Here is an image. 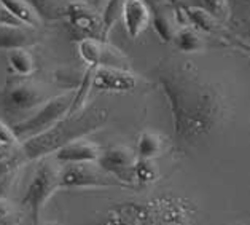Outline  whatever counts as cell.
Returning <instances> with one entry per match:
<instances>
[{
	"label": "cell",
	"mask_w": 250,
	"mask_h": 225,
	"mask_svg": "<svg viewBox=\"0 0 250 225\" xmlns=\"http://www.w3.org/2000/svg\"><path fill=\"white\" fill-rule=\"evenodd\" d=\"M172 42H174V45L177 46V50H180L182 53L191 54V53H198V51L204 50L203 35H201L194 27L188 26V24L177 27Z\"/></svg>",
	"instance_id": "obj_18"
},
{
	"label": "cell",
	"mask_w": 250,
	"mask_h": 225,
	"mask_svg": "<svg viewBox=\"0 0 250 225\" xmlns=\"http://www.w3.org/2000/svg\"><path fill=\"white\" fill-rule=\"evenodd\" d=\"M180 13L185 16V20L188 22V26H191L198 30V32H206V34H212V32H217L220 29V24L212 18L206 10L199 8L198 5H184L180 7Z\"/></svg>",
	"instance_id": "obj_15"
},
{
	"label": "cell",
	"mask_w": 250,
	"mask_h": 225,
	"mask_svg": "<svg viewBox=\"0 0 250 225\" xmlns=\"http://www.w3.org/2000/svg\"><path fill=\"white\" fill-rule=\"evenodd\" d=\"M37 168L29 180L26 192L21 198V204L29 211L34 225L40 224V216L45 206L61 188V165L53 157L40 158Z\"/></svg>",
	"instance_id": "obj_3"
},
{
	"label": "cell",
	"mask_w": 250,
	"mask_h": 225,
	"mask_svg": "<svg viewBox=\"0 0 250 225\" xmlns=\"http://www.w3.org/2000/svg\"><path fill=\"white\" fill-rule=\"evenodd\" d=\"M121 21L131 39H139L151 21V8L145 0H125Z\"/></svg>",
	"instance_id": "obj_13"
},
{
	"label": "cell",
	"mask_w": 250,
	"mask_h": 225,
	"mask_svg": "<svg viewBox=\"0 0 250 225\" xmlns=\"http://www.w3.org/2000/svg\"><path fill=\"white\" fill-rule=\"evenodd\" d=\"M39 42L34 27H27L21 22H8L0 20V51H11L20 48L34 46Z\"/></svg>",
	"instance_id": "obj_12"
},
{
	"label": "cell",
	"mask_w": 250,
	"mask_h": 225,
	"mask_svg": "<svg viewBox=\"0 0 250 225\" xmlns=\"http://www.w3.org/2000/svg\"><path fill=\"white\" fill-rule=\"evenodd\" d=\"M126 187L112 176L104 173L97 163H77V165L61 166V188L77 190V188H110Z\"/></svg>",
	"instance_id": "obj_6"
},
{
	"label": "cell",
	"mask_w": 250,
	"mask_h": 225,
	"mask_svg": "<svg viewBox=\"0 0 250 225\" xmlns=\"http://www.w3.org/2000/svg\"><path fill=\"white\" fill-rule=\"evenodd\" d=\"M26 165L18 147H5L0 145V198H5L7 192L15 185V180L21 168Z\"/></svg>",
	"instance_id": "obj_14"
},
{
	"label": "cell",
	"mask_w": 250,
	"mask_h": 225,
	"mask_svg": "<svg viewBox=\"0 0 250 225\" xmlns=\"http://www.w3.org/2000/svg\"><path fill=\"white\" fill-rule=\"evenodd\" d=\"M101 155V147L93 141L80 137L59 147L53 154V158L61 166L77 165V163H96Z\"/></svg>",
	"instance_id": "obj_11"
},
{
	"label": "cell",
	"mask_w": 250,
	"mask_h": 225,
	"mask_svg": "<svg viewBox=\"0 0 250 225\" xmlns=\"http://www.w3.org/2000/svg\"><path fill=\"white\" fill-rule=\"evenodd\" d=\"M167 141L166 137L158 135L153 131H144L139 135L137 139V149L136 155L137 158H145V160H155L161 157L166 150Z\"/></svg>",
	"instance_id": "obj_16"
},
{
	"label": "cell",
	"mask_w": 250,
	"mask_h": 225,
	"mask_svg": "<svg viewBox=\"0 0 250 225\" xmlns=\"http://www.w3.org/2000/svg\"><path fill=\"white\" fill-rule=\"evenodd\" d=\"M26 2L34 8L42 21H54L64 16V8L59 5V0H26Z\"/></svg>",
	"instance_id": "obj_23"
},
{
	"label": "cell",
	"mask_w": 250,
	"mask_h": 225,
	"mask_svg": "<svg viewBox=\"0 0 250 225\" xmlns=\"http://www.w3.org/2000/svg\"><path fill=\"white\" fill-rule=\"evenodd\" d=\"M74 102L75 90L51 96L50 99L39 106L34 112H30L29 115H26V117L11 126L16 139L21 144L27 141V139H32L42 135V133H45L46 130H50L51 126L56 125L61 118L65 117L72 111Z\"/></svg>",
	"instance_id": "obj_4"
},
{
	"label": "cell",
	"mask_w": 250,
	"mask_h": 225,
	"mask_svg": "<svg viewBox=\"0 0 250 225\" xmlns=\"http://www.w3.org/2000/svg\"><path fill=\"white\" fill-rule=\"evenodd\" d=\"M160 64L158 83L169 106L175 136L194 144L212 135L228 112V102L220 87L207 80L190 64Z\"/></svg>",
	"instance_id": "obj_1"
},
{
	"label": "cell",
	"mask_w": 250,
	"mask_h": 225,
	"mask_svg": "<svg viewBox=\"0 0 250 225\" xmlns=\"http://www.w3.org/2000/svg\"><path fill=\"white\" fill-rule=\"evenodd\" d=\"M108 118L107 111L104 109H78L62 117L54 126L32 139H27L20 144V152L24 161H34L53 155L64 144L75 141L99 130Z\"/></svg>",
	"instance_id": "obj_2"
},
{
	"label": "cell",
	"mask_w": 250,
	"mask_h": 225,
	"mask_svg": "<svg viewBox=\"0 0 250 225\" xmlns=\"http://www.w3.org/2000/svg\"><path fill=\"white\" fill-rule=\"evenodd\" d=\"M199 8L206 10L212 18L220 22L229 18V3L228 0H199Z\"/></svg>",
	"instance_id": "obj_24"
},
{
	"label": "cell",
	"mask_w": 250,
	"mask_h": 225,
	"mask_svg": "<svg viewBox=\"0 0 250 225\" xmlns=\"http://www.w3.org/2000/svg\"><path fill=\"white\" fill-rule=\"evenodd\" d=\"M13 206L10 204L7 198H0V225H10L13 219Z\"/></svg>",
	"instance_id": "obj_26"
},
{
	"label": "cell",
	"mask_w": 250,
	"mask_h": 225,
	"mask_svg": "<svg viewBox=\"0 0 250 225\" xmlns=\"http://www.w3.org/2000/svg\"><path fill=\"white\" fill-rule=\"evenodd\" d=\"M39 225H58V224H54V222H46V224H39Z\"/></svg>",
	"instance_id": "obj_28"
},
{
	"label": "cell",
	"mask_w": 250,
	"mask_h": 225,
	"mask_svg": "<svg viewBox=\"0 0 250 225\" xmlns=\"http://www.w3.org/2000/svg\"><path fill=\"white\" fill-rule=\"evenodd\" d=\"M123 3H125V0H105V2H104L102 11L99 13L101 26H102V32H101V40L102 42H108L110 30L113 29L115 24L121 20V13H123Z\"/></svg>",
	"instance_id": "obj_19"
},
{
	"label": "cell",
	"mask_w": 250,
	"mask_h": 225,
	"mask_svg": "<svg viewBox=\"0 0 250 225\" xmlns=\"http://www.w3.org/2000/svg\"><path fill=\"white\" fill-rule=\"evenodd\" d=\"M64 16L67 18L69 24L83 32L86 37H94L101 40V16L89 5L83 2H69L64 7Z\"/></svg>",
	"instance_id": "obj_10"
},
{
	"label": "cell",
	"mask_w": 250,
	"mask_h": 225,
	"mask_svg": "<svg viewBox=\"0 0 250 225\" xmlns=\"http://www.w3.org/2000/svg\"><path fill=\"white\" fill-rule=\"evenodd\" d=\"M160 179V168L155 160H145V158H137L134 165V180L140 184H153Z\"/></svg>",
	"instance_id": "obj_22"
},
{
	"label": "cell",
	"mask_w": 250,
	"mask_h": 225,
	"mask_svg": "<svg viewBox=\"0 0 250 225\" xmlns=\"http://www.w3.org/2000/svg\"><path fill=\"white\" fill-rule=\"evenodd\" d=\"M8 63L11 70L21 78H27L35 72V59L34 54L27 48H20V50L8 51Z\"/></svg>",
	"instance_id": "obj_20"
},
{
	"label": "cell",
	"mask_w": 250,
	"mask_h": 225,
	"mask_svg": "<svg viewBox=\"0 0 250 225\" xmlns=\"http://www.w3.org/2000/svg\"><path fill=\"white\" fill-rule=\"evenodd\" d=\"M104 2H105V0H94V3L97 5V7H99V5H104Z\"/></svg>",
	"instance_id": "obj_27"
},
{
	"label": "cell",
	"mask_w": 250,
	"mask_h": 225,
	"mask_svg": "<svg viewBox=\"0 0 250 225\" xmlns=\"http://www.w3.org/2000/svg\"><path fill=\"white\" fill-rule=\"evenodd\" d=\"M0 145H5V147H18L20 145V141L16 139L11 126L3 123L2 120H0Z\"/></svg>",
	"instance_id": "obj_25"
},
{
	"label": "cell",
	"mask_w": 250,
	"mask_h": 225,
	"mask_svg": "<svg viewBox=\"0 0 250 225\" xmlns=\"http://www.w3.org/2000/svg\"><path fill=\"white\" fill-rule=\"evenodd\" d=\"M0 7L10 16H13L15 21L21 22L27 27H37L42 24L39 15L35 13L34 8L26 0H0Z\"/></svg>",
	"instance_id": "obj_17"
},
{
	"label": "cell",
	"mask_w": 250,
	"mask_h": 225,
	"mask_svg": "<svg viewBox=\"0 0 250 225\" xmlns=\"http://www.w3.org/2000/svg\"><path fill=\"white\" fill-rule=\"evenodd\" d=\"M89 70V88L102 93H131L139 85L137 75L127 69L94 68Z\"/></svg>",
	"instance_id": "obj_9"
},
{
	"label": "cell",
	"mask_w": 250,
	"mask_h": 225,
	"mask_svg": "<svg viewBox=\"0 0 250 225\" xmlns=\"http://www.w3.org/2000/svg\"><path fill=\"white\" fill-rule=\"evenodd\" d=\"M137 155L131 149L123 145H115L105 150H101V155L97 158V166L104 173L112 176L123 185H131L134 182V165H136Z\"/></svg>",
	"instance_id": "obj_8"
},
{
	"label": "cell",
	"mask_w": 250,
	"mask_h": 225,
	"mask_svg": "<svg viewBox=\"0 0 250 225\" xmlns=\"http://www.w3.org/2000/svg\"><path fill=\"white\" fill-rule=\"evenodd\" d=\"M167 2H170V3H177L179 0H167Z\"/></svg>",
	"instance_id": "obj_29"
},
{
	"label": "cell",
	"mask_w": 250,
	"mask_h": 225,
	"mask_svg": "<svg viewBox=\"0 0 250 225\" xmlns=\"http://www.w3.org/2000/svg\"><path fill=\"white\" fill-rule=\"evenodd\" d=\"M150 24L153 26L156 35L160 37L163 44H170L175 35V20L170 15H167L164 10H151V21Z\"/></svg>",
	"instance_id": "obj_21"
},
{
	"label": "cell",
	"mask_w": 250,
	"mask_h": 225,
	"mask_svg": "<svg viewBox=\"0 0 250 225\" xmlns=\"http://www.w3.org/2000/svg\"><path fill=\"white\" fill-rule=\"evenodd\" d=\"M77 51L88 69H94V68L127 69L126 56L118 48L108 44V42H102L94 37H83L78 40Z\"/></svg>",
	"instance_id": "obj_7"
},
{
	"label": "cell",
	"mask_w": 250,
	"mask_h": 225,
	"mask_svg": "<svg viewBox=\"0 0 250 225\" xmlns=\"http://www.w3.org/2000/svg\"><path fill=\"white\" fill-rule=\"evenodd\" d=\"M51 96L53 94L48 93L45 87L21 78V80L7 83V87L0 91V109L11 115H29Z\"/></svg>",
	"instance_id": "obj_5"
}]
</instances>
